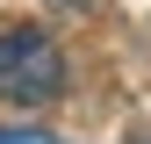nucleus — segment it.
<instances>
[{"mask_svg": "<svg viewBox=\"0 0 151 144\" xmlns=\"http://www.w3.org/2000/svg\"><path fill=\"white\" fill-rule=\"evenodd\" d=\"M65 94V50L43 29H0V101L43 108Z\"/></svg>", "mask_w": 151, "mask_h": 144, "instance_id": "obj_1", "label": "nucleus"}, {"mask_svg": "<svg viewBox=\"0 0 151 144\" xmlns=\"http://www.w3.org/2000/svg\"><path fill=\"white\" fill-rule=\"evenodd\" d=\"M0 144H65V137L43 122H0Z\"/></svg>", "mask_w": 151, "mask_h": 144, "instance_id": "obj_2", "label": "nucleus"}, {"mask_svg": "<svg viewBox=\"0 0 151 144\" xmlns=\"http://www.w3.org/2000/svg\"><path fill=\"white\" fill-rule=\"evenodd\" d=\"M50 7H72V14H79V7H93V0H50Z\"/></svg>", "mask_w": 151, "mask_h": 144, "instance_id": "obj_3", "label": "nucleus"}]
</instances>
